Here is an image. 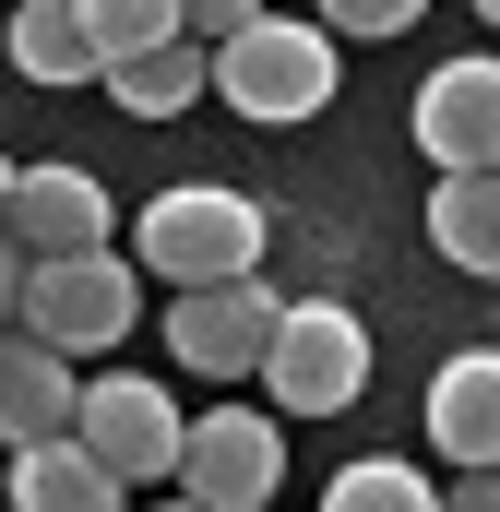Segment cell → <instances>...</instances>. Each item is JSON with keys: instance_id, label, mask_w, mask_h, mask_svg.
Listing matches in <instances>:
<instances>
[{"instance_id": "cell-1", "label": "cell", "mask_w": 500, "mask_h": 512, "mask_svg": "<svg viewBox=\"0 0 500 512\" xmlns=\"http://www.w3.org/2000/svg\"><path fill=\"white\" fill-rule=\"evenodd\" d=\"M131 274H167L179 298H191V286H239V274H262V203H250V191H215V179L155 191L143 227H131Z\"/></svg>"}, {"instance_id": "cell-2", "label": "cell", "mask_w": 500, "mask_h": 512, "mask_svg": "<svg viewBox=\"0 0 500 512\" xmlns=\"http://www.w3.org/2000/svg\"><path fill=\"white\" fill-rule=\"evenodd\" d=\"M262 382H274V417H346L370 393V322L346 298H286L274 346H262Z\"/></svg>"}, {"instance_id": "cell-3", "label": "cell", "mask_w": 500, "mask_h": 512, "mask_svg": "<svg viewBox=\"0 0 500 512\" xmlns=\"http://www.w3.org/2000/svg\"><path fill=\"white\" fill-rule=\"evenodd\" d=\"M215 96L239 108V120H322L334 108V36L322 24H298V12H262L239 24L227 48H215Z\"/></svg>"}, {"instance_id": "cell-4", "label": "cell", "mask_w": 500, "mask_h": 512, "mask_svg": "<svg viewBox=\"0 0 500 512\" xmlns=\"http://www.w3.org/2000/svg\"><path fill=\"white\" fill-rule=\"evenodd\" d=\"M143 310V274L120 251H72V262H24V310L12 334H36L48 358H108Z\"/></svg>"}, {"instance_id": "cell-5", "label": "cell", "mask_w": 500, "mask_h": 512, "mask_svg": "<svg viewBox=\"0 0 500 512\" xmlns=\"http://www.w3.org/2000/svg\"><path fill=\"white\" fill-rule=\"evenodd\" d=\"M274 489H286V417H262V405L191 417V441H179V501L191 512H274Z\"/></svg>"}, {"instance_id": "cell-6", "label": "cell", "mask_w": 500, "mask_h": 512, "mask_svg": "<svg viewBox=\"0 0 500 512\" xmlns=\"http://www.w3.org/2000/svg\"><path fill=\"white\" fill-rule=\"evenodd\" d=\"M72 441H84L120 489H143V477H179L191 417L167 405V382H143V370H96V382H84V405H72Z\"/></svg>"}, {"instance_id": "cell-7", "label": "cell", "mask_w": 500, "mask_h": 512, "mask_svg": "<svg viewBox=\"0 0 500 512\" xmlns=\"http://www.w3.org/2000/svg\"><path fill=\"white\" fill-rule=\"evenodd\" d=\"M417 155H429L441 179L500 167V60L489 48H465V60H441V72L417 84Z\"/></svg>"}, {"instance_id": "cell-8", "label": "cell", "mask_w": 500, "mask_h": 512, "mask_svg": "<svg viewBox=\"0 0 500 512\" xmlns=\"http://www.w3.org/2000/svg\"><path fill=\"white\" fill-rule=\"evenodd\" d=\"M0 239H12L24 262H72V251H108V179H96V167H12Z\"/></svg>"}, {"instance_id": "cell-9", "label": "cell", "mask_w": 500, "mask_h": 512, "mask_svg": "<svg viewBox=\"0 0 500 512\" xmlns=\"http://www.w3.org/2000/svg\"><path fill=\"white\" fill-rule=\"evenodd\" d=\"M274 286L262 274H239V286H191L179 310H167V358H191L203 382H239V370H262V346H274Z\"/></svg>"}, {"instance_id": "cell-10", "label": "cell", "mask_w": 500, "mask_h": 512, "mask_svg": "<svg viewBox=\"0 0 500 512\" xmlns=\"http://www.w3.org/2000/svg\"><path fill=\"white\" fill-rule=\"evenodd\" d=\"M429 453H453L465 477L500 465V346H465L429 370Z\"/></svg>"}, {"instance_id": "cell-11", "label": "cell", "mask_w": 500, "mask_h": 512, "mask_svg": "<svg viewBox=\"0 0 500 512\" xmlns=\"http://www.w3.org/2000/svg\"><path fill=\"white\" fill-rule=\"evenodd\" d=\"M72 405H84V370H72V358H48L36 334H0V453L60 441Z\"/></svg>"}, {"instance_id": "cell-12", "label": "cell", "mask_w": 500, "mask_h": 512, "mask_svg": "<svg viewBox=\"0 0 500 512\" xmlns=\"http://www.w3.org/2000/svg\"><path fill=\"white\" fill-rule=\"evenodd\" d=\"M12 512H120V477L60 429V441H36V453H12Z\"/></svg>"}, {"instance_id": "cell-13", "label": "cell", "mask_w": 500, "mask_h": 512, "mask_svg": "<svg viewBox=\"0 0 500 512\" xmlns=\"http://www.w3.org/2000/svg\"><path fill=\"white\" fill-rule=\"evenodd\" d=\"M429 251L453 262V274H489V286H500V167L429 191Z\"/></svg>"}, {"instance_id": "cell-14", "label": "cell", "mask_w": 500, "mask_h": 512, "mask_svg": "<svg viewBox=\"0 0 500 512\" xmlns=\"http://www.w3.org/2000/svg\"><path fill=\"white\" fill-rule=\"evenodd\" d=\"M108 96H120L131 120H179L191 96H215V48L203 36H167V48H143V60L108 72Z\"/></svg>"}, {"instance_id": "cell-15", "label": "cell", "mask_w": 500, "mask_h": 512, "mask_svg": "<svg viewBox=\"0 0 500 512\" xmlns=\"http://www.w3.org/2000/svg\"><path fill=\"white\" fill-rule=\"evenodd\" d=\"M12 72H24V84H108L72 0H24V12H12Z\"/></svg>"}, {"instance_id": "cell-16", "label": "cell", "mask_w": 500, "mask_h": 512, "mask_svg": "<svg viewBox=\"0 0 500 512\" xmlns=\"http://www.w3.org/2000/svg\"><path fill=\"white\" fill-rule=\"evenodd\" d=\"M84 12V48H96V72H120L143 48H167V36H191L179 24V0H72Z\"/></svg>"}, {"instance_id": "cell-17", "label": "cell", "mask_w": 500, "mask_h": 512, "mask_svg": "<svg viewBox=\"0 0 500 512\" xmlns=\"http://www.w3.org/2000/svg\"><path fill=\"white\" fill-rule=\"evenodd\" d=\"M322 512H441V489H429L417 465H393V453H358V465L322 489Z\"/></svg>"}, {"instance_id": "cell-18", "label": "cell", "mask_w": 500, "mask_h": 512, "mask_svg": "<svg viewBox=\"0 0 500 512\" xmlns=\"http://www.w3.org/2000/svg\"><path fill=\"white\" fill-rule=\"evenodd\" d=\"M417 12H429V0H310V24H322V36H405Z\"/></svg>"}, {"instance_id": "cell-19", "label": "cell", "mask_w": 500, "mask_h": 512, "mask_svg": "<svg viewBox=\"0 0 500 512\" xmlns=\"http://www.w3.org/2000/svg\"><path fill=\"white\" fill-rule=\"evenodd\" d=\"M179 24H191L203 48H227L239 24H262V0H179Z\"/></svg>"}, {"instance_id": "cell-20", "label": "cell", "mask_w": 500, "mask_h": 512, "mask_svg": "<svg viewBox=\"0 0 500 512\" xmlns=\"http://www.w3.org/2000/svg\"><path fill=\"white\" fill-rule=\"evenodd\" d=\"M441 512H500V465H489V477H465V489H453Z\"/></svg>"}, {"instance_id": "cell-21", "label": "cell", "mask_w": 500, "mask_h": 512, "mask_svg": "<svg viewBox=\"0 0 500 512\" xmlns=\"http://www.w3.org/2000/svg\"><path fill=\"white\" fill-rule=\"evenodd\" d=\"M12 310H24V251L0 239V322H12Z\"/></svg>"}, {"instance_id": "cell-22", "label": "cell", "mask_w": 500, "mask_h": 512, "mask_svg": "<svg viewBox=\"0 0 500 512\" xmlns=\"http://www.w3.org/2000/svg\"><path fill=\"white\" fill-rule=\"evenodd\" d=\"M0 203H12V155H0Z\"/></svg>"}, {"instance_id": "cell-23", "label": "cell", "mask_w": 500, "mask_h": 512, "mask_svg": "<svg viewBox=\"0 0 500 512\" xmlns=\"http://www.w3.org/2000/svg\"><path fill=\"white\" fill-rule=\"evenodd\" d=\"M477 24H500V0H477Z\"/></svg>"}, {"instance_id": "cell-24", "label": "cell", "mask_w": 500, "mask_h": 512, "mask_svg": "<svg viewBox=\"0 0 500 512\" xmlns=\"http://www.w3.org/2000/svg\"><path fill=\"white\" fill-rule=\"evenodd\" d=\"M155 512H191V501H155Z\"/></svg>"}]
</instances>
